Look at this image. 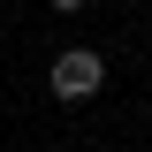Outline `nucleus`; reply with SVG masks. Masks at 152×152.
Segmentation results:
<instances>
[{"label": "nucleus", "instance_id": "nucleus-1", "mask_svg": "<svg viewBox=\"0 0 152 152\" xmlns=\"http://www.w3.org/2000/svg\"><path fill=\"white\" fill-rule=\"evenodd\" d=\"M99 84H107V61H99V53H84V46H69V53L53 61V99H69V107L99 99Z\"/></svg>", "mask_w": 152, "mask_h": 152}, {"label": "nucleus", "instance_id": "nucleus-2", "mask_svg": "<svg viewBox=\"0 0 152 152\" xmlns=\"http://www.w3.org/2000/svg\"><path fill=\"white\" fill-rule=\"evenodd\" d=\"M53 8H84V0H53Z\"/></svg>", "mask_w": 152, "mask_h": 152}]
</instances>
